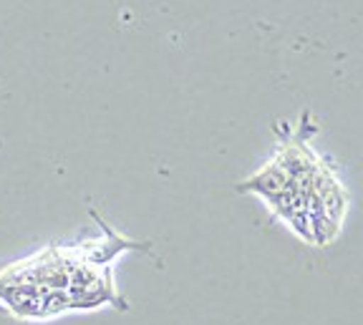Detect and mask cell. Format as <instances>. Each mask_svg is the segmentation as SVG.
Masks as SVG:
<instances>
[{"label":"cell","mask_w":363,"mask_h":325,"mask_svg":"<svg viewBox=\"0 0 363 325\" xmlns=\"http://www.w3.org/2000/svg\"><path fill=\"white\" fill-rule=\"evenodd\" d=\"M104 237L63 247L48 245L0 270V305L21 320H48L68 310L126 308L113 285L111 265L129 250L147 245L111 229L94 212Z\"/></svg>","instance_id":"obj_1"}]
</instances>
